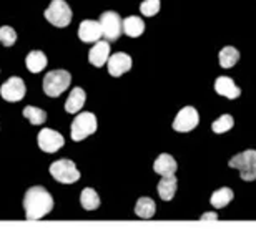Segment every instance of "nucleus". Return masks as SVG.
Listing matches in <instances>:
<instances>
[{
	"label": "nucleus",
	"mask_w": 256,
	"mask_h": 252,
	"mask_svg": "<svg viewBox=\"0 0 256 252\" xmlns=\"http://www.w3.org/2000/svg\"><path fill=\"white\" fill-rule=\"evenodd\" d=\"M25 218L42 219L54 209V198L44 186H32L24 196Z\"/></svg>",
	"instance_id": "1"
},
{
	"label": "nucleus",
	"mask_w": 256,
	"mask_h": 252,
	"mask_svg": "<svg viewBox=\"0 0 256 252\" xmlns=\"http://www.w3.org/2000/svg\"><path fill=\"white\" fill-rule=\"evenodd\" d=\"M72 83V75L66 70H52L44 78V91L50 98H57L68 88Z\"/></svg>",
	"instance_id": "2"
},
{
	"label": "nucleus",
	"mask_w": 256,
	"mask_h": 252,
	"mask_svg": "<svg viewBox=\"0 0 256 252\" xmlns=\"http://www.w3.org/2000/svg\"><path fill=\"white\" fill-rule=\"evenodd\" d=\"M230 168L238 169L243 181H256V150H246L233 156Z\"/></svg>",
	"instance_id": "3"
},
{
	"label": "nucleus",
	"mask_w": 256,
	"mask_h": 252,
	"mask_svg": "<svg viewBox=\"0 0 256 252\" xmlns=\"http://www.w3.org/2000/svg\"><path fill=\"white\" fill-rule=\"evenodd\" d=\"M96 116L94 113L85 111V113H78L75 116L74 123H72V140L74 141H84L86 136L94 135L96 131Z\"/></svg>",
	"instance_id": "4"
},
{
	"label": "nucleus",
	"mask_w": 256,
	"mask_h": 252,
	"mask_svg": "<svg viewBox=\"0 0 256 252\" xmlns=\"http://www.w3.org/2000/svg\"><path fill=\"white\" fill-rule=\"evenodd\" d=\"M44 15L48 20V23L58 28L66 27L72 22V8L65 0H52Z\"/></svg>",
	"instance_id": "5"
},
{
	"label": "nucleus",
	"mask_w": 256,
	"mask_h": 252,
	"mask_svg": "<svg viewBox=\"0 0 256 252\" xmlns=\"http://www.w3.org/2000/svg\"><path fill=\"white\" fill-rule=\"evenodd\" d=\"M100 25H102V33L106 42H115L120 38V35L124 33V20L120 18V15L112 10H106L100 15Z\"/></svg>",
	"instance_id": "6"
},
{
	"label": "nucleus",
	"mask_w": 256,
	"mask_h": 252,
	"mask_svg": "<svg viewBox=\"0 0 256 252\" xmlns=\"http://www.w3.org/2000/svg\"><path fill=\"white\" fill-rule=\"evenodd\" d=\"M50 174H52L55 181L62 184H74L80 179V171L76 169L75 163L70 161V159H58V161L52 163Z\"/></svg>",
	"instance_id": "7"
},
{
	"label": "nucleus",
	"mask_w": 256,
	"mask_h": 252,
	"mask_svg": "<svg viewBox=\"0 0 256 252\" xmlns=\"http://www.w3.org/2000/svg\"><path fill=\"white\" fill-rule=\"evenodd\" d=\"M200 123V115L196 111V108L193 106H185L178 111L176 118L173 120V130L180 131V133H188L194 130Z\"/></svg>",
	"instance_id": "8"
},
{
	"label": "nucleus",
	"mask_w": 256,
	"mask_h": 252,
	"mask_svg": "<svg viewBox=\"0 0 256 252\" xmlns=\"http://www.w3.org/2000/svg\"><path fill=\"white\" fill-rule=\"evenodd\" d=\"M37 141H38L40 150H42L44 153H48V154L57 153L60 148L65 145L64 136L60 135L58 131L50 130V128H44V130L38 133Z\"/></svg>",
	"instance_id": "9"
},
{
	"label": "nucleus",
	"mask_w": 256,
	"mask_h": 252,
	"mask_svg": "<svg viewBox=\"0 0 256 252\" xmlns=\"http://www.w3.org/2000/svg\"><path fill=\"white\" fill-rule=\"evenodd\" d=\"M25 91H27V86H25L24 80L18 78V76H10V78L0 86V96H2L5 101H10V103L22 100L25 96Z\"/></svg>",
	"instance_id": "10"
},
{
	"label": "nucleus",
	"mask_w": 256,
	"mask_h": 252,
	"mask_svg": "<svg viewBox=\"0 0 256 252\" xmlns=\"http://www.w3.org/2000/svg\"><path fill=\"white\" fill-rule=\"evenodd\" d=\"M106 66H108V73L112 76H122L126 71H130L132 68V56L124 51H116L108 58L106 61Z\"/></svg>",
	"instance_id": "11"
},
{
	"label": "nucleus",
	"mask_w": 256,
	"mask_h": 252,
	"mask_svg": "<svg viewBox=\"0 0 256 252\" xmlns=\"http://www.w3.org/2000/svg\"><path fill=\"white\" fill-rule=\"evenodd\" d=\"M102 25L96 20H84L78 27V38L85 43H95L102 40Z\"/></svg>",
	"instance_id": "12"
},
{
	"label": "nucleus",
	"mask_w": 256,
	"mask_h": 252,
	"mask_svg": "<svg viewBox=\"0 0 256 252\" xmlns=\"http://www.w3.org/2000/svg\"><path fill=\"white\" fill-rule=\"evenodd\" d=\"M108 58H110V42H106V40L95 42V45L88 51L90 63L96 66V68H100V66H104L108 61Z\"/></svg>",
	"instance_id": "13"
},
{
	"label": "nucleus",
	"mask_w": 256,
	"mask_h": 252,
	"mask_svg": "<svg viewBox=\"0 0 256 252\" xmlns=\"http://www.w3.org/2000/svg\"><path fill=\"white\" fill-rule=\"evenodd\" d=\"M214 91L228 100H236L242 95L240 86H236V83L230 76H220V78H216V81H214Z\"/></svg>",
	"instance_id": "14"
},
{
	"label": "nucleus",
	"mask_w": 256,
	"mask_h": 252,
	"mask_svg": "<svg viewBox=\"0 0 256 252\" xmlns=\"http://www.w3.org/2000/svg\"><path fill=\"white\" fill-rule=\"evenodd\" d=\"M176 168H178V164L175 161V158L166 153H162L160 156L155 159V163H153V171L156 174H160V176H172V174L176 173Z\"/></svg>",
	"instance_id": "15"
},
{
	"label": "nucleus",
	"mask_w": 256,
	"mask_h": 252,
	"mask_svg": "<svg viewBox=\"0 0 256 252\" xmlns=\"http://www.w3.org/2000/svg\"><path fill=\"white\" fill-rule=\"evenodd\" d=\"M85 100H86L85 90L80 88V86H75V88L70 91L68 98H66V101H65V111L72 113V115L78 113L82 108H84Z\"/></svg>",
	"instance_id": "16"
},
{
	"label": "nucleus",
	"mask_w": 256,
	"mask_h": 252,
	"mask_svg": "<svg viewBox=\"0 0 256 252\" xmlns=\"http://www.w3.org/2000/svg\"><path fill=\"white\" fill-rule=\"evenodd\" d=\"M176 188H178V181H176L175 174H172V176H163V179L156 186L158 196H160L163 201H172V199L175 198Z\"/></svg>",
	"instance_id": "17"
},
{
	"label": "nucleus",
	"mask_w": 256,
	"mask_h": 252,
	"mask_svg": "<svg viewBox=\"0 0 256 252\" xmlns=\"http://www.w3.org/2000/svg\"><path fill=\"white\" fill-rule=\"evenodd\" d=\"M25 65H27L28 71L38 73V71H42L45 66H47V56H45L44 51L34 50V51H30L27 55V58H25Z\"/></svg>",
	"instance_id": "18"
},
{
	"label": "nucleus",
	"mask_w": 256,
	"mask_h": 252,
	"mask_svg": "<svg viewBox=\"0 0 256 252\" xmlns=\"http://www.w3.org/2000/svg\"><path fill=\"white\" fill-rule=\"evenodd\" d=\"M143 32H145V22H143L140 17L132 15V17L124 20V33L128 35V37L136 38V37H140Z\"/></svg>",
	"instance_id": "19"
},
{
	"label": "nucleus",
	"mask_w": 256,
	"mask_h": 252,
	"mask_svg": "<svg viewBox=\"0 0 256 252\" xmlns=\"http://www.w3.org/2000/svg\"><path fill=\"white\" fill-rule=\"evenodd\" d=\"M240 60V51L234 47H223L218 53V61L222 65V68H232L238 63Z\"/></svg>",
	"instance_id": "20"
},
{
	"label": "nucleus",
	"mask_w": 256,
	"mask_h": 252,
	"mask_svg": "<svg viewBox=\"0 0 256 252\" xmlns=\"http://www.w3.org/2000/svg\"><path fill=\"white\" fill-rule=\"evenodd\" d=\"M156 213V204L150 198H140L135 206V214L142 219H150Z\"/></svg>",
	"instance_id": "21"
},
{
	"label": "nucleus",
	"mask_w": 256,
	"mask_h": 252,
	"mask_svg": "<svg viewBox=\"0 0 256 252\" xmlns=\"http://www.w3.org/2000/svg\"><path fill=\"white\" fill-rule=\"evenodd\" d=\"M232 199H233L232 189H230V188H220L212 194V198H210V204H212L213 208H216V209H222V208H224V206H228L230 203H232Z\"/></svg>",
	"instance_id": "22"
},
{
	"label": "nucleus",
	"mask_w": 256,
	"mask_h": 252,
	"mask_svg": "<svg viewBox=\"0 0 256 252\" xmlns=\"http://www.w3.org/2000/svg\"><path fill=\"white\" fill-rule=\"evenodd\" d=\"M80 204L86 211H95L100 206V196L96 194L95 189L85 188L80 194Z\"/></svg>",
	"instance_id": "23"
},
{
	"label": "nucleus",
	"mask_w": 256,
	"mask_h": 252,
	"mask_svg": "<svg viewBox=\"0 0 256 252\" xmlns=\"http://www.w3.org/2000/svg\"><path fill=\"white\" fill-rule=\"evenodd\" d=\"M24 116L32 123L34 126H38V125H44L47 121V113L40 108H35V106H25L24 108Z\"/></svg>",
	"instance_id": "24"
},
{
	"label": "nucleus",
	"mask_w": 256,
	"mask_h": 252,
	"mask_svg": "<svg viewBox=\"0 0 256 252\" xmlns=\"http://www.w3.org/2000/svg\"><path fill=\"white\" fill-rule=\"evenodd\" d=\"M233 125H234V121L232 115H222L216 121L212 123V130L213 133H216V135H222V133H226L232 130Z\"/></svg>",
	"instance_id": "25"
},
{
	"label": "nucleus",
	"mask_w": 256,
	"mask_h": 252,
	"mask_svg": "<svg viewBox=\"0 0 256 252\" xmlns=\"http://www.w3.org/2000/svg\"><path fill=\"white\" fill-rule=\"evenodd\" d=\"M15 42H17V33H15V30L12 27H8V25L0 27V43L8 48V47H12Z\"/></svg>",
	"instance_id": "26"
},
{
	"label": "nucleus",
	"mask_w": 256,
	"mask_h": 252,
	"mask_svg": "<svg viewBox=\"0 0 256 252\" xmlns=\"http://www.w3.org/2000/svg\"><path fill=\"white\" fill-rule=\"evenodd\" d=\"M140 10L145 17H153L160 12V0H143L140 3Z\"/></svg>",
	"instance_id": "27"
},
{
	"label": "nucleus",
	"mask_w": 256,
	"mask_h": 252,
	"mask_svg": "<svg viewBox=\"0 0 256 252\" xmlns=\"http://www.w3.org/2000/svg\"><path fill=\"white\" fill-rule=\"evenodd\" d=\"M214 221V219H218V216H216V213H204L203 216H202V221Z\"/></svg>",
	"instance_id": "28"
}]
</instances>
